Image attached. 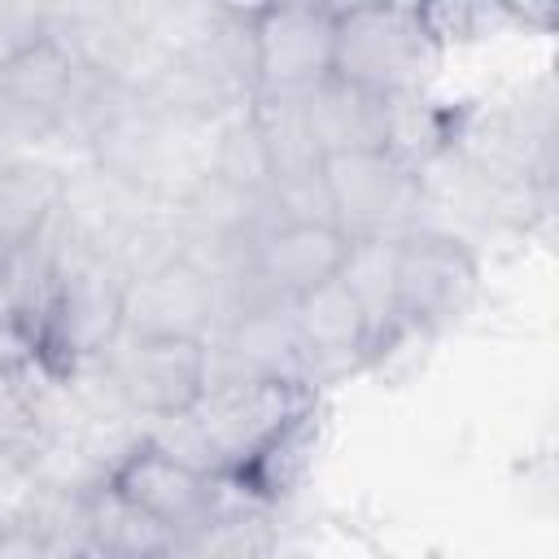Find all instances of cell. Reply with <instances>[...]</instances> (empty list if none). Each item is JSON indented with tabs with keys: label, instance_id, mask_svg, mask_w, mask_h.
Wrapping results in <instances>:
<instances>
[{
	"label": "cell",
	"instance_id": "obj_19",
	"mask_svg": "<svg viewBox=\"0 0 559 559\" xmlns=\"http://www.w3.org/2000/svg\"><path fill=\"white\" fill-rule=\"evenodd\" d=\"M345 288L358 297L376 349L397 336V306H393V240H349V258L341 266Z\"/></svg>",
	"mask_w": 559,
	"mask_h": 559
},
{
	"label": "cell",
	"instance_id": "obj_12",
	"mask_svg": "<svg viewBox=\"0 0 559 559\" xmlns=\"http://www.w3.org/2000/svg\"><path fill=\"white\" fill-rule=\"evenodd\" d=\"M345 258H349V240L332 223H275L249 245L240 266L271 297L297 301L301 293L336 280Z\"/></svg>",
	"mask_w": 559,
	"mask_h": 559
},
{
	"label": "cell",
	"instance_id": "obj_23",
	"mask_svg": "<svg viewBox=\"0 0 559 559\" xmlns=\"http://www.w3.org/2000/svg\"><path fill=\"white\" fill-rule=\"evenodd\" d=\"M44 35V9L39 4H0V61L22 52Z\"/></svg>",
	"mask_w": 559,
	"mask_h": 559
},
{
	"label": "cell",
	"instance_id": "obj_20",
	"mask_svg": "<svg viewBox=\"0 0 559 559\" xmlns=\"http://www.w3.org/2000/svg\"><path fill=\"white\" fill-rule=\"evenodd\" d=\"M48 445L44 419V362L17 376H0V459L31 467Z\"/></svg>",
	"mask_w": 559,
	"mask_h": 559
},
{
	"label": "cell",
	"instance_id": "obj_9",
	"mask_svg": "<svg viewBox=\"0 0 559 559\" xmlns=\"http://www.w3.org/2000/svg\"><path fill=\"white\" fill-rule=\"evenodd\" d=\"M210 345V384L214 380H301L306 354L293 328V301H266L223 314ZM314 389V384H310Z\"/></svg>",
	"mask_w": 559,
	"mask_h": 559
},
{
	"label": "cell",
	"instance_id": "obj_16",
	"mask_svg": "<svg viewBox=\"0 0 559 559\" xmlns=\"http://www.w3.org/2000/svg\"><path fill=\"white\" fill-rule=\"evenodd\" d=\"M271 555H275L271 507L258 498H245L231 485L223 502L210 511V520L197 524L175 546V559H271Z\"/></svg>",
	"mask_w": 559,
	"mask_h": 559
},
{
	"label": "cell",
	"instance_id": "obj_7",
	"mask_svg": "<svg viewBox=\"0 0 559 559\" xmlns=\"http://www.w3.org/2000/svg\"><path fill=\"white\" fill-rule=\"evenodd\" d=\"M218 323H223V280L192 253L127 275L122 336L210 341Z\"/></svg>",
	"mask_w": 559,
	"mask_h": 559
},
{
	"label": "cell",
	"instance_id": "obj_4",
	"mask_svg": "<svg viewBox=\"0 0 559 559\" xmlns=\"http://www.w3.org/2000/svg\"><path fill=\"white\" fill-rule=\"evenodd\" d=\"M480 297V262L472 245L441 227H415L393 240L397 332H441Z\"/></svg>",
	"mask_w": 559,
	"mask_h": 559
},
{
	"label": "cell",
	"instance_id": "obj_6",
	"mask_svg": "<svg viewBox=\"0 0 559 559\" xmlns=\"http://www.w3.org/2000/svg\"><path fill=\"white\" fill-rule=\"evenodd\" d=\"M105 376L122 406L140 419H166L192 411L210 389V345L188 336H122L105 349Z\"/></svg>",
	"mask_w": 559,
	"mask_h": 559
},
{
	"label": "cell",
	"instance_id": "obj_8",
	"mask_svg": "<svg viewBox=\"0 0 559 559\" xmlns=\"http://www.w3.org/2000/svg\"><path fill=\"white\" fill-rule=\"evenodd\" d=\"M332 48H336L332 4H258L253 9L258 96L310 92L332 74Z\"/></svg>",
	"mask_w": 559,
	"mask_h": 559
},
{
	"label": "cell",
	"instance_id": "obj_2",
	"mask_svg": "<svg viewBox=\"0 0 559 559\" xmlns=\"http://www.w3.org/2000/svg\"><path fill=\"white\" fill-rule=\"evenodd\" d=\"M319 183L345 240H397L419 227L424 175L393 148L332 153L319 166Z\"/></svg>",
	"mask_w": 559,
	"mask_h": 559
},
{
	"label": "cell",
	"instance_id": "obj_18",
	"mask_svg": "<svg viewBox=\"0 0 559 559\" xmlns=\"http://www.w3.org/2000/svg\"><path fill=\"white\" fill-rule=\"evenodd\" d=\"M205 175H214L218 183H227L245 197H271L275 175H271V157H266V144L253 127L249 105L214 122L210 153H205Z\"/></svg>",
	"mask_w": 559,
	"mask_h": 559
},
{
	"label": "cell",
	"instance_id": "obj_15",
	"mask_svg": "<svg viewBox=\"0 0 559 559\" xmlns=\"http://www.w3.org/2000/svg\"><path fill=\"white\" fill-rule=\"evenodd\" d=\"M61 192H66V170L35 153H22L0 175V253L39 240L61 210Z\"/></svg>",
	"mask_w": 559,
	"mask_h": 559
},
{
	"label": "cell",
	"instance_id": "obj_3",
	"mask_svg": "<svg viewBox=\"0 0 559 559\" xmlns=\"http://www.w3.org/2000/svg\"><path fill=\"white\" fill-rule=\"evenodd\" d=\"M314 411V389L301 380H214L192 406L218 476L231 480L262 450L306 424Z\"/></svg>",
	"mask_w": 559,
	"mask_h": 559
},
{
	"label": "cell",
	"instance_id": "obj_21",
	"mask_svg": "<svg viewBox=\"0 0 559 559\" xmlns=\"http://www.w3.org/2000/svg\"><path fill=\"white\" fill-rule=\"evenodd\" d=\"M39 367V336L9 310H0V376Z\"/></svg>",
	"mask_w": 559,
	"mask_h": 559
},
{
	"label": "cell",
	"instance_id": "obj_5",
	"mask_svg": "<svg viewBox=\"0 0 559 559\" xmlns=\"http://www.w3.org/2000/svg\"><path fill=\"white\" fill-rule=\"evenodd\" d=\"M122 293H127V271L109 253H92L74 245L52 293L39 362L66 376L79 362L105 358V349L122 332Z\"/></svg>",
	"mask_w": 559,
	"mask_h": 559
},
{
	"label": "cell",
	"instance_id": "obj_10",
	"mask_svg": "<svg viewBox=\"0 0 559 559\" xmlns=\"http://www.w3.org/2000/svg\"><path fill=\"white\" fill-rule=\"evenodd\" d=\"M105 480L114 489H122L135 507H144L148 515H157L166 528H175V537H188L197 524H205L210 511L227 493V480L201 476V472L166 459L148 441H140L135 450H127Z\"/></svg>",
	"mask_w": 559,
	"mask_h": 559
},
{
	"label": "cell",
	"instance_id": "obj_25",
	"mask_svg": "<svg viewBox=\"0 0 559 559\" xmlns=\"http://www.w3.org/2000/svg\"><path fill=\"white\" fill-rule=\"evenodd\" d=\"M0 271H4V253H0Z\"/></svg>",
	"mask_w": 559,
	"mask_h": 559
},
{
	"label": "cell",
	"instance_id": "obj_13",
	"mask_svg": "<svg viewBox=\"0 0 559 559\" xmlns=\"http://www.w3.org/2000/svg\"><path fill=\"white\" fill-rule=\"evenodd\" d=\"M301 96H306V114H310V127H314L323 157L362 153V148H393L397 100H384V96L362 92V87L332 79V74Z\"/></svg>",
	"mask_w": 559,
	"mask_h": 559
},
{
	"label": "cell",
	"instance_id": "obj_22",
	"mask_svg": "<svg viewBox=\"0 0 559 559\" xmlns=\"http://www.w3.org/2000/svg\"><path fill=\"white\" fill-rule=\"evenodd\" d=\"M0 559H83V555L52 542L35 524H9V528H0Z\"/></svg>",
	"mask_w": 559,
	"mask_h": 559
},
{
	"label": "cell",
	"instance_id": "obj_11",
	"mask_svg": "<svg viewBox=\"0 0 559 559\" xmlns=\"http://www.w3.org/2000/svg\"><path fill=\"white\" fill-rule=\"evenodd\" d=\"M293 328H297V341L306 354V376L314 389L332 376L358 371L376 354L371 323L341 275L293 301Z\"/></svg>",
	"mask_w": 559,
	"mask_h": 559
},
{
	"label": "cell",
	"instance_id": "obj_24",
	"mask_svg": "<svg viewBox=\"0 0 559 559\" xmlns=\"http://www.w3.org/2000/svg\"><path fill=\"white\" fill-rule=\"evenodd\" d=\"M22 153H26V148H22L17 140H9V135L0 131V175H4V170H9V166H13L17 157H22Z\"/></svg>",
	"mask_w": 559,
	"mask_h": 559
},
{
	"label": "cell",
	"instance_id": "obj_17",
	"mask_svg": "<svg viewBox=\"0 0 559 559\" xmlns=\"http://www.w3.org/2000/svg\"><path fill=\"white\" fill-rule=\"evenodd\" d=\"M253 127L266 144L271 157V175L275 183H297L319 175L323 166V148L314 140L310 114H306V96L301 92H284V96H253L249 100Z\"/></svg>",
	"mask_w": 559,
	"mask_h": 559
},
{
	"label": "cell",
	"instance_id": "obj_1",
	"mask_svg": "<svg viewBox=\"0 0 559 559\" xmlns=\"http://www.w3.org/2000/svg\"><path fill=\"white\" fill-rule=\"evenodd\" d=\"M441 26L419 4H349L336 9L332 79L384 100L419 96L441 61Z\"/></svg>",
	"mask_w": 559,
	"mask_h": 559
},
{
	"label": "cell",
	"instance_id": "obj_14",
	"mask_svg": "<svg viewBox=\"0 0 559 559\" xmlns=\"http://www.w3.org/2000/svg\"><path fill=\"white\" fill-rule=\"evenodd\" d=\"M83 524L92 559H175V528H166L157 515L135 507L122 489L109 480H96L83 489Z\"/></svg>",
	"mask_w": 559,
	"mask_h": 559
}]
</instances>
